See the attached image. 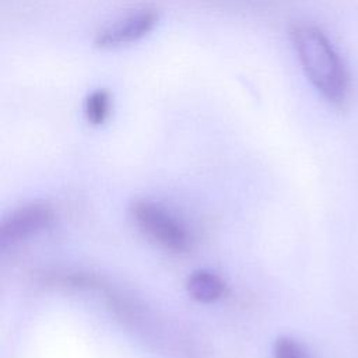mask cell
<instances>
[{
  "label": "cell",
  "mask_w": 358,
  "mask_h": 358,
  "mask_svg": "<svg viewBox=\"0 0 358 358\" xmlns=\"http://www.w3.org/2000/svg\"><path fill=\"white\" fill-rule=\"evenodd\" d=\"M289 36L310 84L327 102L343 106L350 92L348 74L324 32L310 24H295Z\"/></svg>",
  "instance_id": "cell-1"
},
{
  "label": "cell",
  "mask_w": 358,
  "mask_h": 358,
  "mask_svg": "<svg viewBox=\"0 0 358 358\" xmlns=\"http://www.w3.org/2000/svg\"><path fill=\"white\" fill-rule=\"evenodd\" d=\"M136 225L162 248L180 253L190 246V236L186 228L162 206L150 200H136L130 207Z\"/></svg>",
  "instance_id": "cell-2"
},
{
  "label": "cell",
  "mask_w": 358,
  "mask_h": 358,
  "mask_svg": "<svg viewBox=\"0 0 358 358\" xmlns=\"http://www.w3.org/2000/svg\"><path fill=\"white\" fill-rule=\"evenodd\" d=\"M157 22L158 14L154 10H140L102 28L96 34L94 43L99 49L120 48L145 36L154 29Z\"/></svg>",
  "instance_id": "cell-3"
},
{
  "label": "cell",
  "mask_w": 358,
  "mask_h": 358,
  "mask_svg": "<svg viewBox=\"0 0 358 358\" xmlns=\"http://www.w3.org/2000/svg\"><path fill=\"white\" fill-rule=\"evenodd\" d=\"M55 213L45 203H29L13 211L0 227L1 243H14L27 239L52 225Z\"/></svg>",
  "instance_id": "cell-4"
},
{
  "label": "cell",
  "mask_w": 358,
  "mask_h": 358,
  "mask_svg": "<svg viewBox=\"0 0 358 358\" xmlns=\"http://www.w3.org/2000/svg\"><path fill=\"white\" fill-rule=\"evenodd\" d=\"M224 280L210 270H196L186 280L187 294L199 302H214L225 294Z\"/></svg>",
  "instance_id": "cell-5"
},
{
  "label": "cell",
  "mask_w": 358,
  "mask_h": 358,
  "mask_svg": "<svg viewBox=\"0 0 358 358\" xmlns=\"http://www.w3.org/2000/svg\"><path fill=\"white\" fill-rule=\"evenodd\" d=\"M110 109L112 98L106 90H95L84 101V116L94 126L105 123L110 115Z\"/></svg>",
  "instance_id": "cell-6"
},
{
  "label": "cell",
  "mask_w": 358,
  "mask_h": 358,
  "mask_svg": "<svg viewBox=\"0 0 358 358\" xmlns=\"http://www.w3.org/2000/svg\"><path fill=\"white\" fill-rule=\"evenodd\" d=\"M273 358H312V357L298 340L289 336H281L273 344Z\"/></svg>",
  "instance_id": "cell-7"
}]
</instances>
